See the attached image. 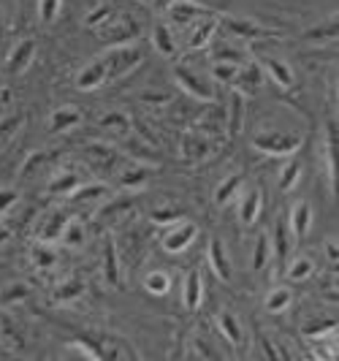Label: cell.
Wrapping results in <instances>:
<instances>
[{"label":"cell","instance_id":"obj_48","mask_svg":"<svg viewBox=\"0 0 339 361\" xmlns=\"http://www.w3.org/2000/svg\"><path fill=\"white\" fill-rule=\"evenodd\" d=\"M152 3H158V6H163V8H168V6L174 3V0H152Z\"/></svg>","mask_w":339,"mask_h":361},{"label":"cell","instance_id":"obj_5","mask_svg":"<svg viewBox=\"0 0 339 361\" xmlns=\"http://www.w3.org/2000/svg\"><path fill=\"white\" fill-rule=\"evenodd\" d=\"M68 220L71 215L66 212V209H60V207H54L49 209L47 215L41 217V223H38V242H44V245H54V242H60V234H63V228L68 226Z\"/></svg>","mask_w":339,"mask_h":361},{"label":"cell","instance_id":"obj_27","mask_svg":"<svg viewBox=\"0 0 339 361\" xmlns=\"http://www.w3.org/2000/svg\"><path fill=\"white\" fill-rule=\"evenodd\" d=\"M242 185H245V177L242 174H231L228 180H223L220 182V188H217V193H214V204H228V201L242 190Z\"/></svg>","mask_w":339,"mask_h":361},{"label":"cell","instance_id":"obj_6","mask_svg":"<svg viewBox=\"0 0 339 361\" xmlns=\"http://www.w3.org/2000/svg\"><path fill=\"white\" fill-rule=\"evenodd\" d=\"M33 57H36V41H33V38L19 41L17 47L11 49V54H8V60H6V71H8V76H19V73L27 71L30 63H33Z\"/></svg>","mask_w":339,"mask_h":361},{"label":"cell","instance_id":"obj_47","mask_svg":"<svg viewBox=\"0 0 339 361\" xmlns=\"http://www.w3.org/2000/svg\"><path fill=\"white\" fill-rule=\"evenodd\" d=\"M8 228H3V226H0V247H3V245H6V242H8Z\"/></svg>","mask_w":339,"mask_h":361},{"label":"cell","instance_id":"obj_23","mask_svg":"<svg viewBox=\"0 0 339 361\" xmlns=\"http://www.w3.org/2000/svg\"><path fill=\"white\" fill-rule=\"evenodd\" d=\"M312 271H315V261H312L309 255H296V258L288 264L285 277L288 280H293V283H302V280H307Z\"/></svg>","mask_w":339,"mask_h":361},{"label":"cell","instance_id":"obj_19","mask_svg":"<svg viewBox=\"0 0 339 361\" xmlns=\"http://www.w3.org/2000/svg\"><path fill=\"white\" fill-rule=\"evenodd\" d=\"M233 85H239V92H242V95H245V92L252 95V92L264 85V73H261L258 66H242V68H239V76L233 79Z\"/></svg>","mask_w":339,"mask_h":361},{"label":"cell","instance_id":"obj_49","mask_svg":"<svg viewBox=\"0 0 339 361\" xmlns=\"http://www.w3.org/2000/svg\"><path fill=\"white\" fill-rule=\"evenodd\" d=\"M190 3H198V6H204V3H209V0H190Z\"/></svg>","mask_w":339,"mask_h":361},{"label":"cell","instance_id":"obj_15","mask_svg":"<svg viewBox=\"0 0 339 361\" xmlns=\"http://www.w3.org/2000/svg\"><path fill=\"white\" fill-rule=\"evenodd\" d=\"M293 242H296V239H293L290 228H288V220L285 217H280L277 226H274V236H271V253L285 264L288 255H290V247H293Z\"/></svg>","mask_w":339,"mask_h":361},{"label":"cell","instance_id":"obj_12","mask_svg":"<svg viewBox=\"0 0 339 361\" xmlns=\"http://www.w3.org/2000/svg\"><path fill=\"white\" fill-rule=\"evenodd\" d=\"M261 207H264V196L258 188H250V190H242V199H239V220L245 226H252L258 215H261Z\"/></svg>","mask_w":339,"mask_h":361},{"label":"cell","instance_id":"obj_46","mask_svg":"<svg viewBox=\"0 0 339 361\" xmlns=\"http://www.w3.org/2000/svg\"><path fill=\"white\" fill-rule=\"evenodd\" d=\"M142 98L144 101H149V98H152V104H166V101H168V95H166V92H155V95H152V92H144Z\"/></svg>","mask_w":339,"mask_h":361},{"label":"cell","instance_id":"obj_7","mask_svg":"<svg viewBox=\"0 0 339 361\" xmlns=\"http://www.w3.org/2000/svg\"><path fill=\"white\" fill-rule=\"evenodd\" d=\"M104 82H109L106 76V60L104 57H98V60H92V63H87L82 71H79V76H76V87L79 90H95V87H101Z\"/></svg>","mask_w":339,"mask_h":361},{"label":"cell","instance_id":"obj_33","mask_svg":"<svg viewBox=\"0 0 339 361\" xmlns=\"http://www.w3.org/2000/svg\"><path fill=\"white\" fill-rule=\"evenodd\" d=\"M76 188H79V180L73 174H60V177H52V182H49V190L57 196H71Z\"/></svg>","mask_w":339,"mask_h":361},{"label":"cell","instance_id":"obj_16","mask_svg":"<svg viewBox=\"0 0 339 361\" xmlns=\"http://www.w3.org/2000/svg\"><path fill=\"white\" fill-rule=\"evenodd\" d=\"M182 302H185L187 312H196V310L204 305V280H201V271H190V274H187Z\"/></svg>","mask_w":339,"mask_h":361},{"label":"cell","instance_id":"obj_2","mask_svg":"<svg viewBox=\"0 0 339 361\" xmlns=\"http://www.w3.org/2000/svg\"><path fill=\"white\" fill-rule=\"evenodd\" d=\"M196 239H198V226L182 217L177 223H171V228H166V234L161 239V247L168 255H179L185 253Z\"/></svg>","mask_w":339,"mask_h":361},{"label":"cell","instance_id":"obj_42","mask_svg":"<svg viewBox=\"0 0 339 361\" xmlns=\"http://www.w3.org/2000/svg\"><path fill=\"white\" fill-rule=\"evenodd\" d=\"M19 204V190L14 188H0V215H6L8 209H14Z\"/></svg>","mask_w":339,"mask_h":361},{"label":"cell","instance_id":"obj_50","mask_svg":"<svg viewBox=\"0 0 339 361\" xmlns=\"http://www.w3.org/2000/svg\"><path fill=\"white\" fill-rule=\"evenodd\" d=\"M144 3H152V0H144Z\"/></svg>","mask_w":339,"mask_h":361},{"label":"cell","instance_id":"obj_41","mask_svg":"<svg viewBox=\"0 0 339 361\" xmlns=\"http://www.w3.org/2000/svg\"><path fill=\"white\" fill-rule=\"evenodd\" d=\"M19 126H22V114H14V117H8V120H0V149L11 139V133H14Z\"/></svg>","mask_w":339,"mask_h":361},{"label":"cell","instance_id":"obj_1","mask_svg":"<svg viewBox=\"0 0 339 361\" xmlns=\"http://www.w3.org/2000/svg\"><path fill=\"white\" fill-rule=\"evenodd\" d=\"M142 57H144L142 47H136V44H123V47H114L109 54H104L109 82L130 73L139 63H142Z\"/></svg>","mask_w":339,"mask_h":361},{"label":"cell","instance_id":"obj_28","mask_svg":"<svg viewBox=\"0 0 339 361\" xmlns=\"http://www.w3.org/2000/svg\"><path fill=\"white\" fill-rule=\"evenodd\" d=\"M85 239H87V234H85V226L79 223V220H68V226L63 228V234H60V242L66 245V247H85Z\"/></svg>","mask_w":339,"mask_h":361},{"label":"cell","instance_id":"obj_30","mask_svg":"<svg viewBox=\"0 0 339 361\" xmlns=\"http://www.w3.org/2000/svg\"><path fill=\"white\" fill-rule=\"evenodd\" d=\"M30 296V290L25 283H14V286H8V288H0V305L3 307H14L19 302H25Z\"/></svg>","mask_w":339,"mask_h":361},{"label":"cell","instance_id":"obj_26","mask_svg":"<svg viewBox=\"0 0 339 361\" xmlns=\"http://www.w3.org/2000/svg\"><path fill=\"white\" fill-rule=\"evenodd\" d=\"M207 139L204 136H196V133H187L185 139H182V158H187V161H201L204 155H207Z\"/></svg>","mask_w":339,"mask_h":361},{"label":"cell","instance_id":"obj_38","mask_svg":"<svg viewBox=\"0 0 339 361\" xmlns=\"http://www.w3.org/2000/svg\"><path fill=\"white\" fill-rule=\"evenodd\" d=\"M82 290H85V283H82V280H66V283L54 290V293H57V299H60V302H68V299L82 296Z\"/></svg>","mask_w":339,"mask_h":361},{"label":"cell","instance_id":"obj_29","mask_svg":"<svg viewBox=\"0 0 339 361\" xmlns=\"http://www.w3.org/2000/svg\"><path fill=\"white\" fill-rule=\"evenodd\" d=\"M144 288H147V293H152V296H166L168 288H171V280H168L166 271H149L144 277Z\"/></svg>","mask_w":339,"mask_h":361},{"label":"cell","instance_id":"obj_13","mask_svg":"<svg viewBox=\"0 0 339 361\" xmlns=\"http://www.w3.org/2000/svg\"><path fill=\"white\" fill-rule=\"evenodd\" d=\"M264 73L280 87H293V82H296L293 68L288 63H283L280 57H264Z\"/></svg>","mask_w":339,"mask_h":361},{"label":"cell","instance_id":"obj_43","mask_svg":"<svg viewBox=\"0 0 339 361\" xmlns=\"http://www.w3.org/2000/svg\"><path fill=\"white\" fill-rule=\"evenodd\" d=\"M182 212L179 209H158V212H152V220L155 223H161V226H168V223H177V220H182Z\"/></svg>","mask_w":339,"mask_h":361},{"label":"cell","instance_id":"obj_32","mask_svg":"<svg viewBox=\"0 0 339 361\" xmlns=\"http://www.w3.org/2000/svg\"><path fill=\"white\" fill-rule=\"evenodd\" d=\"M101 128H106V130L117 133V136H125L128 130H130V123H128L125 114H120V111H111V114H106V117L101 120Z\"/></svg>","mask_w":339,"mask_h":361},{"label":"cell","instance_id":"obj_45","mask_svg":"<svg viewBox=\"0 0 339 361\" xmlns=\"http://www.w3.org/2000/svg\"><path fill=\"white\" fill-rule=\"evenodd\" d=\"M326 258H328L331 264H337V242H331V239L326 242Z\"/></svg>","mask_w":339,"mask_h":361},{"label":"cell","instance_id":"obj_25","mask_svg":"<svg viewBox=\"0 0 339 361\" xmlns=\"http://www.w3.org/2000/svg\"><path fill=\"white\" fill-rule=\"evenodd\" d=\"M271 261V239L269 234H261L255 239V247H252V269L264 271Z\"/></svg>","mask_w":339,"mask_h":361},{"label":"cell","instance_id":"obj_11","mask_svg":"<svg viewBox=\"0 0 339 361\" xmlns=\"http://www.w3.org/2000/svg\"><path fill=\"white\" fill-rule=\"evenodd\" d=\"M79 123H82V111L76 106H57L52 111V117H49V133L60 136V133L76 128Z\"/></svg>","mask_w":339,"mask_h":361},{"label":"cell","instance_id":"obj_37","mask_svg":"<svg viewBox=\"0 0 339 361\" xmlns=\"http://www.w3.org/2000/svg\"><path fill=\"white\" fill-rule=\"evenodd\" d=\"M60 3H63V0H41V3H38V19H41V25H52L54 19H57Z\"/></svg>","mask_w":339,"mask_h":361},{"label":"cell","instance_id":"obj_20","mask_svg":"<svg viewBox=\"0 0 339 361\" xmlns=\"http://www.w3.org/2000/svg\"><path fill=\"white\" fill-rule=\"evenodd\" d=\"M217 326H220L223 337H226V340H228L231 345L242 343L245 331H242V324H239V318H236L233 312H220V315H217Z\"/></svg>","mask_w":339,"mask_h":361},{"label":"cell","instance_id":"obj_35","mask_svg":"<svg viewBox=\"0 0 339 361\" xmlns=\"http://www.w3.org/2000/svg\"><path fill=\"white\" fill-rule=\"evenodd\" d=\"M33 261H36L38 269H52L54 264H57V253L52 250V245L41 242V247H36V253H33Z\"/></svg>","mask_w":339,"mask_h":361},{"label":"cell","instance_id":"obj_10","mask_svg":"<svg viewBox=\"0 0 339 361\" xmlns=\"http://www.w3.org/2000/svg\"><path fill=\"white\" fill-rule=\"evenodd\" d=\"M209 267H212V271L220 277V280H231L233 277V267H231V258H228V250H226V245L220 242V239H212L209 242Z\"/></svg>","mask_w":339,"mask_h":361},{"label":"cell","instance_id":"obj_36","mask_svg":"<svg viewBox=\"0 0 339 361\" xmlns=\"http://www.w3.org/2000/svg\"><path fill=\"white\" fill-rule=\"evenodd\" d=\"M144 182H147V169H144L142 163H139V166H130L125 174L120 177V185H123V188H139Z\"/></svg>","mask_w":339,"mask_h":361},{"label":"cell","instance_id":"obj_44","mask_svg":"<svg viewBox=\"0 0 339 361\" xmlns=\"http://www.w3.org/2000/svg\"><path fill=\"white\" fill-rule=\"evenodd\" d=\"M307 36H309V38H328V36H337V22H328L326 27H318V30H309Z\"/></svg>","mask_w":339,"mask_h":361},{"label":"cell","instance_id":"obj_24","mask_svg":"<svg viewBox=\"0 0 339 361\" xmlns=\"http://www.w3.org/2000/svg\"><path fill=\"white\" fill-rule=\"evenodd\" d=\"M109 196V188L106 185H85V188H76L71 193V199L76 204H98V201H104Z\"/></svg>","mask_w":339,"mask_h":361},{"label":"cell","instance_id":"obj_9","mask_svg":"<svg viewBox=\"0 0 339 361\" xmlns=\"http://www.w3.org/2000/svg\"><path fill=\"white\" fill-rule=\"evenodd\" d=\"M196 27L190 30V36H187V47L190 49H204L214 36H217V27H220V19L217 17H201L193 22Z\"/></svg>","mask_w":339,"mask_h":361},{"label":"cell","instance_id":"obj_18","mask_svg":"<svg viewBox=\"0 0 339 361\" xmlns=\"http://www.w3.org/2000/svg\"><path fill=\"white\" fill-rule=\"evenodd\" d=\"M223 27H228L231 30V36H242V38H266V36H274L271 30H264L261 25H255V22H245V19H226V22H220Z\"/></svg>","mask_w":339,"mask_h":361},{"label":"cell","instance_id":"obj_40","mask_svg":"<svg viewBox=\"0 0 339 361\" xmlns=\"http://www.w3.org/2000/svg\"><path fill=\"white\" fill-rule=\"evenodd\" d=\"M242 98H245L242 92H236V95L231 98V126H228V133H231V136H236L239 128H242V106H245Z\"/></svg>","mask_w":339,"mask_h":361},{"label":"cell","instance_id":"obj_8","mask_svg":"<svg viewBox=\"0 0 339 361\" xmlns=\"http://www.w3.org/2000/svg\"><path fill=\"white\" fill-rule=\"evenodd\" d=\"M285 220H288V228H290L293 239H304L307 231L312 228V207H309L307 201H299V204L290 207V212H288Z\"/></svg>","mask_w":339,"mask_h":361},{"label":"cell","instance_id":"obj_17","mask_svg":"<svg viewBox=\"0 0 339 361\" xmlns=\"http://www.w3.org/2000/svg\"><path fill=\"white\" fill-rule=\"evenodd\" d=\"M152 44H155V49L163 54V57H174L179 49L177 44V36L171 33V27L168 25H155V30H152Z\"/></svg>","mask_w":339,"mask_h":361},{"label":"cell","instance_id":"obj_3","mask_svg":"<svg viewBox=\"0 0 339 361\" xmlns=\"http://www.w3.org/2000/svg\"><path fill=\"white\" fill-rule=\"evenodd\" d=\"M252 147L266 152V155H293L302 147V136L296 133H280V130H269V133H258L252 139Z\"/></svg>","mask_w":339,"mask_h":361},{"label":"cell","instance_id":"obj_4","mask_svg":"<svg viewBox=\"0 0 339 361\" xmlns=\"http://www.w3.org/2000/svg\"><path fill=\"white\" fill-rule=\"evenodd\" d=\"M174 79H177V85L187 92V95H193L198 101H214L212 79H204L201 73L190 71L187 66H177V68H174Z\"/></svg>","mask_w":339,"mask_h":361},{"label":"cell","instance_id":"obj_14","mask_svg":"<svg viewBox=\"0 0 339 361\" xmlns=\"http://www.w3.org/2000/svg\"><path fill=\"white\" fill-rule=\"evenodd\" d=\"M166 11H168L171 19H174L177 25H182V27H190L196 19H201V14H207L198 3H190V0H174Z\"/></svg>","mask_w":339,"mask_h":361},{"label":"cell","instance_id":"obj_21","mask_svg":"<svg viewBox=\"0 0 339 361\" xmlns=\"http://www.w3.org/2000/svg\"><path fill=\"white\" fill-rule=\"evenodd\" d=\"M239 63H228V60H214L209 68V79L220 82V85H233V79L239 76Z\"/></svg>","mask_w":339,"mask_h":361},{"label":"cell","instance_id":"obj_34","mask_svg":"<svg viewBox=\"0 0 339 361\" xmlns=\"http://www.w3.org/2000/svg\"><path fill=\"white\" fill-rule=\"evenodd\" d=\"M111 17H114V8H111V3H101L98 8H92V11L87 14L85 25H87V27H101V25H106Z\"/></svg>","mask_w":339,"mask_h":361},{"label":"cell","instance_id":"obj_31","mask_svg":"<svg viewBox=\"0 0 339 361\" xmlns=\"http://www.w3.org/2000/svg\"><path fill=\"white\" fill-rule=\"evenodd\" d=\"M299 180H302V166L296 161L285 163L283 171H280V190H296Z\"/></svg>","mask_w":339,"mask_h":361},{"label":"cell","instance_id":"obj_22","mask_svg":"<svg viewBox=\"0 0 339 361\" xmlns=\"http://www.w3.org/2000/svg\"><path fill=\"white\" fill-rule=\"evenodd\" d=\"M293 305V290L285 288V286H280V288L269 290L266 296V310L271 315H280V312H285L288 307Z\"/></svg>","mask_w":339,"mask_h":361},{"label":"cell","instance_id":"obj_39","mask_svg":"<svg viewBox=\"0 0 339 361\" xmlns=\"http://www.w3.org/2000/svg\"><path fill=\"white\" fill-rule=\"evenodd\" d=\"M104 261H106V280L111 286H117V283H120V267H117V253H114V245H111V242L106 245Z\"/></svg>","mask_w":339,"mask_h":361}]
</instances>
